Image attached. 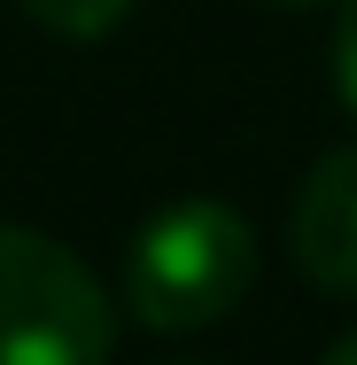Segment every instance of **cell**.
Instances as JSON below:
<instances>
[{
    "label": "cell",
    "instance_id": "cell-7",
    "mask_svg": "<svg viewBox=\"0 0 357 365\" xmlns=\"http://www.w3.org/2000/svg\"><path fill=\"white\" fill-rule=\"evenodd\" d=\"M287 8H319V0H287Z\"/></svg>",
    "mask_w": 357,
    "mask_h": 365
},
{
    "label": "cell",
    "instance_id": "cell-4",
    "mask_svg": "<svg viewBox=\"0 0 357 365\" xmlns=\"http://www.w3.org/2000/svg\"><path fill=\"white\" fill-rule=\"evenodd\" d=\"M24 16H39L47 31H63V39H101L133 0H16Z\"/></svg>",
    "mask_w": 357,
    "mask_h": 365
},
{
    "label": "cell",
    "instance_id": "cell-3",
    "mask_svg": "<svg viewBox=\"0 0 357 365\" xmlns=\"http://www.w3.org/2000/svg\"><path fill=\"white\" fill-rule=\"evenodd\" d=\"M287 241H295V264L311 288L357 303V148L311 163L295 218H287Z\"/></svg>",
    "mask_w": 357,
    "mask_h": 365
},
{
    "label": "cell",
    "instance_id": "cell-1",
    "mask_svg": "<svg viewBox=\"0 0 357 365\" xmlns=\"http://www.w3.org/2000/svg\"><path fill=\"white\" fill-rule=\"evenodd\" d=\"M257 280V233L225 202H171L125 257V311L148 334H202Z\"/></svg>",
    "mask_w": 357,
    "mask_h": 365
},
{
    "label": "cell",
    "instance_id": "cell-2",
    "mask_svg": "<svg viewBox=\"0 0 357 365\" xmlns=\"http://www.w3.org/2000/svg\"><path fill=\"white\" fill-rule=\"evenodd\" d=\"M117 303L39 225H0V365H101Z\"/></svg>",
    "mask_w": 357,
    "mask_h": 365
},
{
    "label": "cell",
    "instance_id": "cell-6",
    "mask_svg": "<svg viewBox=\"0 0 357 365\" xmlns=\"http://www.w3.org/2000/svg\"><path fill=\"white\" fill-rule=\"evenodd\" d=\"M326 358H334V365H357V327H350V334H334V342H326Z\"/></svg>",
    "mask_w": 357,
    "mask_h": 365
},
{
    "label": "cell",
    "instance_id": "cell-5",
    "mask_svg": "<svg viewBox=\"0 0 357 365\" xmlns=\"http://www.w3.org/2000/svg\"><path fill=\"white\" fill-rule=\"evenodd\" d=\"M334 86L357 117V0H342V24H334Z\"/></svg>",
    "mask_w": 357,
    "mask_h": 365
}]
</instances>
